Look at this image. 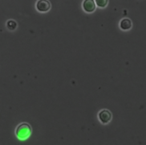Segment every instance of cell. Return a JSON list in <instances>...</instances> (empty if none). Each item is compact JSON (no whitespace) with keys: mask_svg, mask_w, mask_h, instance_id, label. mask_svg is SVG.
Returning <instances> with one entry per match:
<instances>
[{"mask_svg":"<svg viewBox=\"0 0 146 145\" xmlns=\"http://www.w3.org/2000/svg\"><path fill=\"white\" fill-rule=\"evenodd\" d=\"M51 4L48 1L39 0L37 2L36 8L37 10L40 12H46L50 10Z\"/></svg>","mask_w":146,"mask_h":145,"instance_id":"obj_3","label":"cell"},{"mask_svg":"<svg viewBox=\"0 0 146 145\" xmlns=\"http://www.w3.org/2000/svg\"><path fill=\"white\" fill-rule=\"evenodd\" d=\"M120 26L121 28L124 30H129V28H131V26H132L131 21L128 18H124L122 19L121 21L120 22Z\"/></svg>","mask_w":146,"mask_h":145,"instance_id":"obj_5","label":"cell"},{"mask_svg":"<svg viewBox=\"0 0 146 145\" xmlns=\"http://www.w3.org/2000/svg\"><path fill=\"white\" fill-rule=\"evenodd\" d=\"M6 26L10 30H14L17 27V23L13 20H9L6 23Z\"/></svg>","mask_w":146,"mask_h":145,"instance_id":"obj_6","label":"cell"},{"mask_svg":"<svg viewBox=\"0 0 146 145\" xmlns=\"http://www.w3.org/2000/svg\"><path fill=\"white\" fill-rule=\"evenodd\" d=\"M32 132L31 126L26 122L20 123L15 129V134L17 138L20 140H25L28 139Z\"/></svg>","mask_w":146,"mask_h":145,"instance_id":"obj_1","label":"cell"},{"mask_svg":"<svg viewBox=\"0 0 146 145\" xmlns=\"http://www.w3.org/2000/svg\"><path fill=\"white\" fill-rule=\"evenodd\" d=\"M107 2L108 1L107 0H96V3L97 5L101 7L106 6L107 3Z\"/></svg>","mask_w":146,"mask_h":145,"instance_id":"obj_7","label":"cell"},{"mask_svg":"<svg viewBox=\"0 0 146 145\" xmlns=\"http://www.w3.org/2000/svg\"><path fill=\"white\" fill-rule=\"evenodd\" d=\"M83 7L86 12L92 13L95 10L96 5L94 0H85L83 3Z\"/></svg>","mask_w":146,"mask_h":145,"instance_id":"obj_4","label":"cell"},{"mask_svg":"<svg viewBox=\"0 0 146 145\" xmlns=\"http://www.w3.org/2000/svg\"><path fill=\"white\" fill-rule=\"evenodd\" d=\"M98 118L103 124H107L112 119V114L108 110L103 109L99 112Z\"/></svg>","mask_w":146,"mask_h":145,"instance_id":"obj_2","label":"cell"}]
</instances>
